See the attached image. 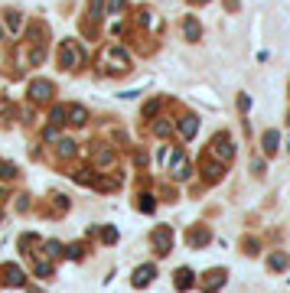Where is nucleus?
<instances>
[{
  "label": "nucleus",
  "mask_w": 290,
  "mask_h": 293,
  "mask_svg": "<svg viewBox=\"0 0 290 293\" xmlns=\"http://www.w3.org/2000/svg\"><path fill=\"white\" fill-rule=\"evenodd\" d=\"M101 65H105V72H114V75H124L130 69V55L121 49V46H108L105 52H101Z\"/></svg>",
  "instance_id": "1"
},
{
  "label": "nucleus",
  "mask_w": 290,
  "mask_h": 293,
  "mask_svg": "<svg viewBox=\"0 0 290 293\" xmlns=\"http://www.w3.org/2000/svg\"><path fill=\"white\" fill-rule=\"evenodd\" d=\"M209 147H212V153H215V160L218 163H228L232 160V137H228V134H218V137H215V143H209Z\"/></svg>",
  "instance_id": "2"
},
{
  "label": "nucleus",
  "mask_w": 290,
  "mask_h": 293,
  "mask_svg": "<svg viewBox=\"0 0 290 293\" xmlns=\"http://www.w3.org/2000/svg\"><path fill=\"white\" fill-rule=\"evenodd\" d=\"M153 248H157V254H170V248H173V231H170V225H160L157 231H153Z\"/></svg>",
  "instance_id": "3"
},
{
  "label": "nucleus",
  "mask_w": 290,
  "mask_h": 293,
  "mask_svg": "<svg viewBox=\"0 0 290 293\" xmlns=\"http://www.w3.org/2000/svg\"><path fill=\"white\" fill-rule=\"evenodd\" d=\"M189 170H193V166H189V156H186V153H173V166H170V176L173 179H186V176H189Z\"/></svg>",
  "instance_id": "4"
},
{
  "label": "nucleus",
  "mask_w": 290,
  "mask_h": 293,
  "mask_svg": "<svg viewBox=\"0 0 290 293\" xmlns=\"http://www.w3.org/2000/svg\"><path fill=\"white\" fill-rule=\"evenodd\" d=\"M222 283H225V267H215V271L205 274L202 290H205V293H215V290H222Z\"/></svg>",
  "instance_id": "5"
},
{
  "label": "nucleus",
  "mask_w": 290,
  "mask_h": 293,
  "mask_svg": "<svg viewBox=\"0 0 290 293\" xmlns=\"http://www.w3.org/2000/svg\"><path fill=\"white\" fill-rule=\"evenodd\" d=\"M153 277H157V267H153V264H140L137 271H134V277H130V280H134V287H147Z\"/></svg>",
  "instance_id": "6"
},
{
  "label": "nucleus",
  "mask_w": 290,
  "mask_h": 293,
  "mask_svg": "<svg viewBox=\"0 0 290 293\" xmlns=\"http://www.w3.org/2000/svg\"><path fill=\"white\" fill-rule=\"evenodd\" d=\"M173 277H176V280H173V283H176V290H193V287H196V274L189 271V267H180Z\"/></svg>",
  "instance_id": "7"
},
{
  "label": "nucleus",
  "mask_w": 290,
  "mask_h": 293,
  "mask_svg": "<svg viewBox=\"0 0 290 293\" xmlns=\"http://www.w3.org/2000/svg\"><path fill=\"white\" fill-rule=\"evenodd\" d=\"M30 95L36 98V101H46V98L53 95V85H49L46 78H39V82H30Z\"/></svg>",
  "instance_id": "8"
},
{
  "label": "nucleus",
  "mask_w": 290,
  "mask_h": 293,
  "mask_svg": "<svg viewBox=\"0 0 290 293\" xmlns=\"http://www.w3.org/2000/svg\"><path fill=\"white\" fill-rule=\"evenodd\" d=\"M176 130H180V137H186V140H189V137H196V130H199V121H196L193 114H189V118H180Z\"/></svg>",
  "instance_id": "9"
},
{
  "label": "nucleus",
  "mask_w": 290,
  "mask_h": 293,
  "mask_svg": "<svg viewBox=\"0 0 290 293\" xmlns=\"http://www.w3.org/2000/svg\"><path fill=\"white\" fill-rule=\"evenodd\" d=\"M3 283H7V287H23V271L17 264H7V267H3Z\"/></svg>",
  "instance_id": "10"
},
{
  "label": "nucleus",
  "mask_w": 290,
  "mask_h": 293,
  "mask_svg": "<svg viewBox=\"0 0 290 293\" xmlns=\"http://www.w3.org/2000/svg\"><path fill=\"white\" fill-rule=\"evenodd\" d=\"M183 36L196 43V39L202 36V26H199V20H193V17H189V20H183Z\"/></svg>",
  "instance_id": "11"
},
{
  "label": "nucleus",
  "mask_w": 290,
  "mask_h": 293,
  "mask_svg": "<svg viewBox=\"0 0 290 293\" xmlns=\"http://www.w3.org/2000/svg\"><path fill=\"white\" fill-rule=\"evenodd\" d=\"M186 241H189V244H193V248H202L205 241H209V231H205V228L199 225V228H193V231H189V235H186Z\"/></svg>",
  "instance_id": "12"
},
{
  "label": "nucleus",
  "mask_w": 290,
  "mask_h": 293,
  "mask_svg": "<svg viewBox=\"0 0 290 293\" xmlns=\"http://www.w3.org/2000/svg\"><path fill=\"white\" fill-rule=\"evenodd\" d=\"M65 114H69V124H75V127H82V124L88 121V111H85V108H78V104H75V108H69Z\"/></svg>",
  "instance_id": "13"
},
{
  "label": "nucleus",
  "mask_w": 290,
  "mask_h": 293,
  "mask_svg": "<svg viewBox=\"0 0 290 293\" xmlns=\"http://www.w3.org/2000/svg\"><path fill=\"white\" fill-rule=\"evenodd\" d=\"M205 179H209V183H218V179H222V163L205 160Z\"/></svg>",
  "instance_id": "14"
},
{
  "label": "nucleus",
  "mask_w": 290,
  "mask_h": 293,
  "mask_svg": "<svg viewBox=\"0 0 290 293\" xmlns=\"http://www.w3.org/2000/svg\"><path fill=\"white\" fill-rule=\"evenodd\" d=\"M277 130H268V134H264V137H261V147H264V153H274L277 150Z\"/></svg>",
  "instance_id": "15"
},
{
  "label": "nucleus",
  "mask_w": 290,
  "mask_h": 293,
  "mask_svg": "<svg viewBox=\"0 0 290 293\" xmlns=\"http://www.w3.org/2000/svg\"><path fill=\"white\" fill-rule=\"evenodd\" d=\"M268 264H271V267H274V271H284V267H287V264H290V258H287V254H284V251H274V254H271V258H268Z\"/></svg>",
  "instance_id": "16"
},
{
  "label": "nucleus",
  "mask_w": 290,
  "mask_h": 293,
  "mask_svg": "<svg viewBox=\"0 0 290 293\" xmlns=\"http://www.w3.org/2000/svg\"><path fill=\"white\" fill-rule=\"evenodd\" d=\"M95 163L98 166H111V163H114V153L101 147V150H95Z\"/></svg>",
  "instance_id": "17"
},
{
  "label": "nucleus",
  "mask_w": 290,
  "mask_h": 293,
  "mask_svg": "<svg viewBox=\"0 0 290 293\" xmlns=\"http://www.w3.org/2000/svg\"><path fill=\"white\" fill-rule=\"evenodd\" d=\"M72 179H75L78 186H91V183H95V176H91V170H78V173H72Z\"/></svg>",
  "instance_id": "18"
},
{
  "label": "nucleus",
  "mask_w": 290,
  "mask_h": 293,
  "mask_svg": "<svg viewBox=\"0 0 290 293\" xmlns=\"http://www.w3.org/2000/svg\"><path fill=\"white\" fill-rule=\"evenodd\" d=\"M43 254H46V258H59V254H62V244H59V241H46Z\"/></svg>",
  "instance_id": "19"
},
{
  "label": "nucleus",
  "mask_w": 290,
  "mask_h": 293,
  "mask_svg": "<svg viewBox=\"0 0 290 293\" xmlns=\"http://www.w3.org/2000/svg\"><path fill=\"white\" fill-rule=\"evenodd\" d=\"M62 65H65V69H72V65H75V49H72L69 43L62 46Z\"/></svg>",
  "instance_id": "20"
},
{
  "label": "nucleus",
  "mask_w": 290,
  "mask_h": 293,
  "mask_svg": "<svg viewBox=\"0 0 290 293\" xmlns=\"http://www.w3.org/2000/svg\"><path fill=\"white\" fill-rule=\"evenodd\" d=\"M59 156H62V160L75 156V143H72V140H59Z\"/></svg>",
  "instance_id": "21"
},
{
  "label": "nucleus",
  "mask_w": 290,
  "mask_h": 293,
  "mask_svg": "<svg viewBox=\"0 0 290 293\" xmlns=\"http://www.w3.org/2000/svg\"><path fill=\"white\" fill-rule=\"evenodd\" d=\"M7 26H10V33H20L23 30V17L20 13H7Z\"/></svg>",
  "instance_id": "22"
},
{
  "label": "nucleus",
  "mask_w": 290,
  "mask_h": 293,
  "mask_svg": "<svg viewBox=\"0 0 290 293\" xmlns=\"http://www.w3.org/2000/svg\"><path fill=\"white\" fill-rule=\"evenodd\" d=\"M17 176V166L13 163H0V179H13Z\"/></svg>",
  "instance_id": "23"
},
{
  "label": "nucleus",
  "mask_w": 290,
  "mask_h": 293,
  "mask_svg": "<svg viewBox=\"0 0 290 293\" xmlns=\"http://www.w3.org/2000/svg\"><path fill=\"white\" fill-rule=\"evenodd\" d=\"M49 121H53L55 127H59V124L65 121V108H53V111H49Z\"/></svg>",
  "instance_id": "24"
},
{
  "label": "nucleus",
  "mask_w": 290,
  "mask_h": 293,
  "mask_svg": "<svg viewBox=\"0 0 290 293\" xmlns=\"http://www.w3.org/2000/svg\"><path fill=\"white\" fill-rule=\"evenodd\" d=\"M140 212H153V195H140Z\"/></svg>",
  "instance_id": "25"
},
{
  "label": "nucleus",
  "mask_w": 290,
  "mask_h": 293,
  "mask_svg": "<svg viewBox=\"0 0 290 293\" xmlns=\"http://www.w3.org/2000/svg\"><path fill=\"white\" fill-rule=\"evenodd\" d=\"M101 241H105V244L118 241V231H114V228H105V231H101Z\"/></svg>",
  "instance_id": "26"
},
{
  "label": "nucleus",
  "mask_w": 290,
  "mask_h": 293,
  "mask_svg": "<svg viewBox=\"0 0 290 293\" xmlns=\"http://www.w3.org/2000/svg\"><path fill=\"white\" fill-rule=\"evenodd\" d=\"M36 274H39V277H49V274H53V267H49L46 260H36Z\"/></svg>",
  "instance_id": "27"
},
{
  "label": "nucleus",
  "mask_w": 290,
  "mask_h": 293,
  "mask_svg": "<svg viewBox=\"0 0 290 293\" xmlns=\"http://www.w3.org/2000/svg\"><path fill=\"white\" fill-rule=\"evenodd\" d=\"M82 251H85L82 244H72V248H69V258H72V260H78V258H82Z\"/></svg>",
  "instance_id": "28"
},
{
  "label": "nucleus",
  "mask_w": 290,
  "mask_h": 293,
  "mask_svg": "<svg viewBox=\"0 0 290 293\" xmlns=\"http://www.w3.org/2000/svg\"><path fill=\"white\" fill-rule=\"evenodd\" d=\"M153 130H157L160 137H166V134H170V124H157V127H153Z\"/></svg>",
  "instance_id": "29"
},
{
  "label": "nucleus",
  "mask_w": 290,
  "mask_h": 293,
  "mask_svg": "<svg viewBox=\"0 0 290 293\" xmlns=\"http://www.w3.org/2000/svg\"><path fill=\"white\" fill-rule=\"evenodd\" d=\"M166 156H170V150H166V147H160V150H157V163H163Z\"/></svg>",
  "instance_id": "30"
},
{
  "label": "nucleus",
  "mask_w": 290,
  "mask_h": 293,
  "mask_svg": "<svg viewBox=\"0 0 290 293\" xmlns=\"http://www.w3.org/2000/svg\"><path fill=\"white\" fill-rule=\"evenodd\" d=\"M0 36H3V30H0Z\"/></svg>",
  "instance_id": "31"
}]
</instances>
